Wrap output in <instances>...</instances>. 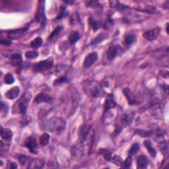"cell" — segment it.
Instances as JSON below:
<instances>
[{
    "label": "cell",
    "mask_w": 169,
    "mask_h": 169,
    "mask_svg": "<svg viewBox=\"0 0 169 169\" xmlns=\"http://www.w3.org/2000/svg\"><path fill=\"white\" fill-rule=\"evenodd\" d=\"M52 97L50 95L44 93H40L36 96L34 99V102L36 104H40L42 103H49L52 101Z\"/></svg>",
    "instance_id": "11"
},
{
    "label": "cell",
    "mask_w": 169,
    "mask_h": 169,
    "mask_svg": "<svg viewBox=\"0 0 169 169\" xmlns=\"http://www.w3.org/2000/svg\"><path fill=\"white\" fill-rule=\"evenodd\" d=\"M99 153L100 155H101L104 158V159L107 161H112V159L113 158V155L111 151H109L108 150L105 149H100L99 151Z\"/></svg>",
    "instance_id": "23"
},
{
    "label": "cell",
    "mask_w": 169,
    "mask_h": 169,
    "mask_svg": "<svg viewBox=\"0 0 169 169\" xmlns=\"http://www.w3.org/2000/svg\"><path fill=\"white\" fill-rule=\"evenodd\" d=\"M29 29V26L27 25L26 26L22 27V28L17 29L14 30H11L7 32V37L11 40L19 39L22 37Z\"/></svg>",
    "instance_id": "7"
},
{
    "label": "cell",
    "mask_w": 169,
    "mask_h": 169,
    "mask_svg": "<svg viewBox=\"0 0 169 169\" xmlns=\"http://www.w3.org/2000/svg\"><path fill=\"white\" fill-rule=\"evenodd\" d=\"M106 34H104L103 33L100 34L99 36H97L91 42V44L92 45H96L100 42H101L102 41H103L105 38H106Z\"/></svg>",
    "instance_id": "33"
},
{
    "label": "cell",
    "mask_w": 169,
    "mask_h": 169,
    "mask_svg": "<svg viewBox=\"0 0 169 169\" xmlns=\"http://www.w3.org/2000/svg\"><path fill=\"white\" fill-rule=\"evenodd\" d=\"M132 163V159L131 156H129L126 158L124 161H123L122 164H121V167L124 168H129L131 167Z\"/></svg>",
    "instance_id": "34"
},
{
    "label": "cell",
    "mask_w": 169,
    "mask_h": 169,
    "mask_svg": "<svg viewBox=\"0 0 169 169\" xmlns=\"http://www.w3.org/2000/svg\"><path fill=\"white\" fill-rule=\"evenodd\" d=\"M163 145L161 146V150L163 155H166L168 153V145L166 142H163Z\"/></svg>",
    "instance_id": "39"
},
{
    "label": "cell",
    "mask_w": 169,
    "mask_h": 169,
    "mask_svg": "<svg viewBox=\"0 0 169 169\" xmlns=\"http://www.w3.org/2000/svg\"><path fill=\"white\" fill-rule=\"evenodd\" d=\"M123 93H124L126 98L127 100V102L130 105H134L138 104V100L136 99L135 96L131 93V91L129 88H125L123 90Z\"/></svg>",
    "instance_id": "13"
},
{
    "label": "cell",
    "mask_w": 169,
    "mask_h": 169,
    "mask_svg": "<svg viewBox=\"0 0 169 169\" xmlns=\"http://www.w3.org/2000/svg\"><path fill=\"white\" fill-rule=\"evenodd\" d=\"M30 160H31V159L29 157L26 156V155H19V156H18V161H19V162L21 164V165H22V166L26 165V164H28V165H29Z\"/></svg>",
    "instance_id": "27"
},
{
    "label": "cell",
    "mask_w": 169,
    "mask_h": 169,
    "mask_svg": "<svg viewBox=\"0 0 169 169\" xmlns=\"http://www.w3.org/2000/svg\"><path fill=\"white\" fill-rule=\"evenodd\" d=\"M1 135H2V138L3 140H5L6 141H10L12 139L13 132L10 129H9V128L3 129V127L2 126L1 127Z\"/></svg>",
    "instance_id": "19"
},
{
    "label": "cell",
    "mask_w": 169,
    "mask_h": 169,
    "mask_svg": "<svg viewBox=\"0 0 169 169\" xmlns=\"http://www.w3.org/2000/svg\"><path fill=\"white\" fill-rule=\"evenodd\" d=\"M32 97V94L26 92L22 95V97L14 104L12 108L13 115H24L29 107L30 100Z\"/></svg>",
    "instance_id": "3"
},
{
    "label": "cell",
    "mask_w": 169,
    "mask_h": 169,
    "mask_svg": "<svg viewBox=\"0 0 169 169\" xmlns=\"http://www.w3.org/2000/svg\"><path fill=\"white\" fill-rule=\"evenodd\" d=\"M38 55L37 51H27L25 53V57L28 59H35L38 56Z\"/></svg>",
    "instance_id": "35"
},
{
    "label": "cell",
    "mask_w": 169,
    "mask_h": 169,
    "mask_svg": "<svg viewBox=\"0 0 169 169\" xmlns=\"http://www.w3.org/2000/svg\"><path fill=\"white\" fill-rule=\"evenodd\" d=\"M43 44V40L41 37H37L30 42V47L33 49H38Z\"/></svg>",
    "instance_id": "25"
},
{
    "label": "cell",
    "mask_w": 169,
    "mask_h": 169,
    "mask_svg": "<svg viewBox=\"0 0 169 169\" xmlns=\"http://www.w3.org/2000/svg\"><path fill=\"white\" fill-rule=\"evenodd\" d=\"M11 65L15 67H19L22 63V55L21 54H15L11 56Z\"/></svg>",
    "instance_id": "18"
},
{
    "label": "cell",
    "mask_w": 169,
    "mask_h": 169,
    "mask_svg": "<svg viewBox=\"0 0 169 169\" xmlns=\"http://www.w3.org/2000/svg\"><path fill=\"white\" fill-rule=\"evenodd\" d=\"M17 165L15 163H11V164H10V167H9V168H17Z\"/></svg>",
    "instance_id": "42"
},
{
    "label": "cell",
    "mask_w": 169,
    "mask_h": 169,
    "mask_svg": "<svg viewBox=\"0 0 169 169\" xmlns=\"http://www.w3.org/2000/svg\"><path fill=\"white\" fill-rule=\"evenodd\" d=\"M19 93H20L19 87L17 86H15L9 90L5 95L7 99L10 100H13V99H15L18 96H19Z\"/></svg>",
    "instance_id": "16"
},
{
    "label": "cell",
    "mask_w": 169,
    "mask_h": 169,
    "mask_svg": "<svg viewBox=\"0 0 169 169\" xmlns=\"http://www.w3.org/2000/svg\"><path fill=\"white\" fill-rule=\"evenodd\" d=\"M36 21L40 24L42 26H44L46 22V17L45 15V10H44V2L40 1L38 2V6L37 11L36 13L35 16Z\"/></svg>",
    "instance_id": "6"
},
{
    "label": "cell",
    "mask_w": 169,
    "mask_h": 169,
    "mask_svg": "<svg viewBox=\"0 0 169 169\" xmlns=\"http://www.w3.org/2000/svg\"><path fill=\"white\" fill-rule=\"evenodd\" d=\"M84 92L93 98L102 97L105 95V91L101 84L93 81H86L83 85Z\"/></svg>",
    "instance_id": "1"
},
{
    "label": "cell",
    "mask_w": 169,
    "mask_h": 169,
    "mask_svg": "<svg viewBox=\"0 0 169 169\" xmlns=\"http://www.w3.org/2000/svg\"><path fill=\"white\" fill-rule=\"evenodd\" d=\"M4 83L7 85H11L13 84L15 82L14 77L11 74H7L3 78Z\"/></svg>",
    "instance_id": "32"
},
{
    "label": "cell",
    "mask_w": 169,
    "mask_h": 169,
    "mask_svg": "<svg viewBox=\"0 0 169 169\" xmlns=\"http://www.w3.org/2000/svg\"><path fill=\"white\" fill-rule=\"evenodd\" d=\"M167 34H168V23H167Z\"/></svg>",
    "instance_id": "43"
},
{
    "label": "cell",
    "mask_w": 169,
    "mask_h": 169,
    "mask_svg": "<svg viewBox=\"0 0 169 169\" xmlns=\"http://www.w3.org/2000/svg\"><path fill=\"white\" fill-rule=\"evenodd\" d=\"M140 149V145L138 143H135L131 146L128 151V155L130 156H133V155H135L139 151Z\"/></svg>",
    "instance_id": "29"
},
{
    "label": "cell",
    "mask_w": 169,
    "mask_h": 169,
    "mask_svg": "<svg viewBox=\"0 0 169 169\" xmlns=\"http://www.w3.org/2000/svg\"><path fill=\"white\" fill-rule=\"evenodd\" d=\"M1 44L2 45H4V46H9V45H11V42H10V41H9V40H1Z\"/></svg>",
    "instance_id": "41"
},
{
    "label": "cell",
    "mask_w": 169,
    "mask_h": 169,
    "mask_svg": "<svg viewBox=\"0 0 169 169\" xmlns=\"http://www.w3.org/2000/svg\"><path fill=\"white\" fill-rule=\"evenodd\" d=\"M116 107V103L112 95H109L105 100L104 103V113L107 112L111 109L115 108Z\"/></svg>",
    "instance_id": "15"
},
{
    "label": "cell",
    "mask_w": 169,
    "mask_h": 169,
    "mask_svg": "<svg viewBox=\"0 0 169 169\" xmlns=\"http://www.w3.org/2000/svg\"><path fill=\"white\" fill-rule=\"evenodd\" d=\"M160 31H161V29L159 28H156L153 30H147L143 34V37L149 41L154 40L158 37V36L160 33Z\"/></svg>",
    "instance_id": "12"
},
{
    "label": "cell",
    "mask_w": 169,
    "mask_h": 169,
    "mask_svg": "<svg viewBox=\"0 0 169 169\" xmlns=\"http://www.w3.org/2000/svg\"><path fill=\"white\" fill-rule=\"evenodd\" d=\"M144 145L145 146V147L147 148L151 156L153 158L156 157L157 151H156V150H155V149L152 147V143H151V142L150 140H149V139L145 140L144 141Z\"/></svg>",
    "instance_id": "21"
},
{
    "label": "cell",
    "mask_w": 169,
    "mask_h": 169,
    "mask_svg": "<svg viewBox=\"0 0 169 169\" xmlns=\"http://www.w3.org/2000/svg\"><path fill=\"white\" fill-rule=\"evenodd\" d=\"M44 166V161L42 159L34 158L31 159L30 161L29 164L28 168H42Z\"/></svg>",
    "instance_id": "14"
},
{
    "label": "cell",
    "mask_w": 169,
    "mask_h": 169,
    "mask_svg": "<svg viewBox=\"0 0 169 169\" xmlns=\"http://www.w3.org/2000/svg\"><path fill=\"white\" fill-rule=\"evenodd\" d=\"M89 23L90 26L93 29V30L94 31L97 30L99 29V27H100L99 23L97 21H95L93 17H91L89 18Z\"/></svg>",
    "instance_id": "31"
},
{
    "label": "cell",
    "mask_w": 169,
    "mask_h": 169,
    "mask_svg": "<svg viewBox=\"0 0 169 169\" xmlns=\"http://www.w3.org/2000/svg\"><path fill=\"white\" fill-rule=\"evenodd\" d=\"M98 60V54L97 52H93L89 53L87 56H86L85 60L83 62V66L85 68H89L92 66L95 62Z\"/></svg>",
    "instance_id": "10"
},
{
    "label": "cell",
    "mask_w": 169,
    "mask_h": 169,
    "mask_svg": "<svg viewBox=\"0 0 169 169\" xmlns=\"http://www.w3.org/2000/svg\"><path fill=\"white\" fill-rule=\"evenodd\" d=\"M148 164V159L145 155H140L137 159V168H147Z\"/></svg>",
    "instance_id": "17"
},
{
    "label": "cell",
    "mask_w": 169,
    "mask_h": 169,
    "mask_svg": "<svg viewBox=\"0 0 169 169\" xmlns=\"http://www.w3.org/2000/svg\"><path fill=\"white\" fill-rule=\"evenodd\" d=\"M31 121V118L29 116H25L23 118L21 119V126H25L27 124L30 123Z\"/></svg>",
    "instance_id": "37"
},
{
    "label": "cell",
    "mask_w": 169,
    "mask_h": 169,
    "mask_svg": "<svg viewBox=\"0 0 169 169\" xmlns=\"http://www.w3.org/2000/svg\"><path fill=\"white\" fill-rule=\"evenodd\" d=\"M63 27L62 26H58L56 29H55L52 33L51 34H50L49 37H48V41H53L55 39H56L58 36L60 34L61 32L63 30Z\"/></svg>",
    "instance_id": "20"
},
{
    "label": "cell",
    "mask_w": 169,
    "mask_h": 169,
    "mask_svg": "<svg viewBox=\"0 0 169 169\" xmlns=\"http://www.w3.org/2000/svg\"><path fill=\"white\" fill-rule=\"evenodd\" d=\"M67 78L66 77V76H61L59 77V78H58L57 79L55 80L54 81V85H60V84H62L63 83H66V82L67 81Z\"/></svg>",
    "instance_id": "36"
},
{
    "label": "cell",
    "mask_w": 169,
    "mask_h": 169,
    "mask_svg": "<svg viewBox=\"0 0 169 169\" xmlns=\"http://www.w3.org/2000/svg\"><path fill=\"white\" fill-rule=\"evenodd\" d=\"M8 110H9L8 107L6 104H4L3 102L2 101V103H1V114H2V115H3V113H4V115H6L7 112H8Z\"/></svg>",
    "instance_id": "38"
},
{
    "label": "cell",
    "mask_w": 169,
    "mask_h": 169,
    "mask_svg": "<svg viewBox=\"0 0 169 169\" xmlns=\"http://www.w3.org/2000/svg\"><path fill=\"white\" fill-rule=\"evenodd\" d=\"M136 41V37L134 34H127L124 39V44L126 47H130L134 44Z\"/></svg>",
    "instance_id": "24"
},
{
    "label": "cell",
    "mask_w": 169,
    "mask_h": 169,
    "mask_svg": "<svg viewBox=\"0 0 169 169\" xmlns=\"http://www.w3.org/2000/svg\"><path fill=\"white\" fill-rule=\"evenodd\" d=\"M131 116L128 113H125L124 115L122 116L120 120L116 124L115 134L116 135L119 134L123 129L125 128L127 126L129 125V124L131 122Z\"/></svg>",
    "instance_id": "5"
},
{
    "label": "cell",
    "mask_w": 169,
    "mask_h": 169,
    "mask_svg": "<svg viewBox=\"0 0 169 169\" xmlns=\"http://www.w3.org/2000/svg\"><path fill=\"white\" fill-rule=\"evenodd\" d=\"M80 38H81V36L78 32L73 31L72 33L70 34L68 40H69V42L70 44L74 45L80 39Z\"/></svg>",
    "instance_id": "22"
},
{
    "label": "cell",
    "mask_w": 169,
    "mask_h": 169,
    "mask_svg": "<svg viewBox=\"0 0 169 169\" xmlns=\"http://www.w3.org/2000/svg\"><path fill=\"white\" fill-rule=\"evenodd\" d=\"M168 158H166L164 159L162 163H161V168H168Z\"/></svg>",
    "instance_id": "40"
},
{
    "label": "cell",
    "mask_w": 169,
    "mask_h": 169,
    "mask_svg": "<svg viewBox=\"0 0 169 169\" xmlns=\"http://www.w3.org/2000/svg\"><path fill=\"white\" fill-rule=\"evenodd\" d=\"M123 52V49L120 45H113L110 46L107 51V58L109 60H115L116 57Z\"/></svg>",
    "instance_id": "8"
},
{
    "label": "cell",
    "mask_w": 169,
    "mask_h": 169,
    "mask_svg": "<svg viewBox=\"0 0 169 169\" xmlns=\"http://www.w3.org/2000/svg\"><path fill=\"white\" fill-rule=\"evenodd\" d=\"M135 134L139 135L141 138H148L153 135V131H147L144 130H137Z\"/></svg>",
    "instance_id": "26"
},
{
    "label": "cell",
    "mask_w": 169,
    "mask_h": 169,
    "mask_svg": "<svg viewBox=\"0 0 169 169\" xmlns=\"http://www.w3.org/2000/svg\"><path fill=\"white\" fill-rule=\"evenodd\" d=\"M67 15H68V13L66 11V7L62 6L60 9V11H59V13L56 18V20L62 19V18L67 17Z\"/></svg>",
    "instance_id": "30"
},
{
    "label": "cell",
    "mask_w": 169,
    "mask_h": 169,
    "mask_svg": "<svg viewBox=\"0 0 169 169\" xmlns=\"http://www.w3.org/2000/svg\"><path fill=\"white\" fill-rule=\"evenodd\" d=\"M45 129L52 133L60 134L65 130L66 121L60 117H53L45 123Z\"/></svg>",
    "instance_id": "2"
},
{
    "label": "cell",
    "mask_w": 169,
    "mask_h": 169,
    "mask_svg": "<svg viewBox=\"0 0 169 169\" xmlns=\"http://www.w3.org/2000/svg\"><path fill=\"white\" fill-rule=\"evenodd\" d=\"M50 138L49 134H48L46 133L43 134L40 138V140H39L40 144L42 146H43V147H44V146H46L49 143Z\"/></svg>",
    "instance_id": "28"
},
{
    "label": "cell",
    "mask_w": 169,
    "mask_h": 169,
    "mask_svg": "<svg viewBox=\"0 0 169 169\" xmlns=\"http://www.w3.org/2000/svg\"><path fill=\"white\" fill-rule=\"evenodd\" d=\"M54 64V60L52 58H49L46 60L40 61L33 66V70L36 72H43L51 69Z\"/></svg>",
    "instance_id": "4"
},
{
    "label": "cell",
    "mask_w": 169,
    "mask_h": 169,
    "mask_svg": "<svg viewBox=\"0 0 169 169\" xmlns=\"http://www.w3.org/2000/svg\"><path fill=\"white\" fill-rule=\"evenodd\" d=\"M25 147L29 150V151L32 153H37L38 145L36 143V140L33 136L29 137L25 141Z\"/></svg>",
    "instance_id": "9"
}]
</instances>
